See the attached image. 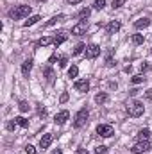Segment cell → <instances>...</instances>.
<instances>
[{
	"label": "cell",
	"mask_w": 152,
	"mask_h": 154,
	"mask_svg": "<svg viewBox=\"0 0 152 154\" xmlns=\"http://www.w3.org/2000/svg\"><path fill=\"white\" fill-rule=\"evenodd\" d=\"M29 14H31V5H25V4L14 5V7L9 11V18H13V20H22V18H25V16H29Z\"/></svg>",
	"instance_id": "6da1fadb"
},
{
	"label": "cell",
	"mask_w": 152,
	"mask_h": 154,
	"mask_svg": "<svg viewBox=\"0 0 152 154\" xmlns=\"http://www.w3.org/2000/svg\"><path fill=\"white\" fill-rule=\"evenodd\" d=\"M127 113H129L131 116H134V118L141 116L143 113H145V106H143V102H140V100H131L129 106H127Z\"/></svg>",
	"instance_id": "7a4b0ae2"
},
{
	"label": "cell",
	"mask_w": 152,
	"mask_h": 154,
	"mask_svg": "<svg viewBox=\"0 0 152 154\" xmlns=\"http://www.w3.org/2000/svg\"><path fill=\"white\" fill-rule=\"evenodd\" d=\"M88 118H90V111H88L86 108H81V109H79V111L75 113V118H74V125H75L77 129H81L82 125H86Z\"/></svg>",
	"instance_id": "3957f363"
},
{
	"label": "cell",
	"mask_w": 152,
	"mask_h": 154,
	"mask_svg": "<svg viewBox=\"0 0 152 154\" xmlns=\"http://www.w3.org/2000/svg\"><path fill=\"white\" fill-rule=\"evenodd\" d=\"M149 149H150V143L149 142H138V143H134L131 147V152L132 154H143V152H147Z\"/></svg>",
	"instance_id": "277c9868"
},
{
	"label": "cell",
	"mask_w": 152,
	"mask_h": 154,
	"mask_svg": "<svg viewBox=\"0 0 152 154\" xmlns=\"http://www.w3.org/2000/svg\"><path fill=\"white\" fill-rule=\"evenodd\" d=\"M97 133L100 136H104V138H109V136H113V127L109 124H99L97 125Z\"/></svg>",
	"instance_id": "5b68a950"
},
{
	"label": "cell",
	"mask_w": 152,
	"mask_h": 154,
	"mask_svg": "<svg viewBox=\"0 0 152 154\" xmlns=\"http://www.w3.org/2000/svg\"><path fill=\"white\" fill-rule=\"evenodd\" d=\"M99 54H100V47L99 45L91 43V45L86 47V57L88 59H95V57H99Z\"/></svg>",
	"instance_id": "8992f818"
},
{
	"label": "cell",
	"mask_w": 152,
	"mask_h": 154,
	"mask_svg": "<svg viewBox=\"0 0 152 154\" xmlns=\"http://www.w3.org/2000/svg\"><path fill=\"white\" fill-rule=\"evenodd\" d=\"M74 86H75L77 91H81V93H86V91L90 90V81H88V79H77Z\"/></svg>",
	"instance_id": "52a82bcc"
},
{
	"label": "cell",
	"mask_w": 152,
	"mask_h": 154,
	"mask_svg": "<svg viewBox=\"0 0 152 154\" xmlns=\"http://www.w3.org/2000/svg\"><path fill=\"white\" fill-rule=\"evenodd\" d=\"M52 142H54V134H50V133L43 134V136H41V140H39V149H48Z\"/></svg>",
	"instance_id": "ba28073f"
},
{
	"label": "cell",
	"mask_w": 152,
	"mask_h": 154,
	"mask_svg": "<svg viewBox=\"0 0 152 154\" xmlns=\"http://www.w3.org/2000/svg\"><path fill=\"white\" fill-rule=\"evenodd\" d=\"M68 118H70V113H68L66 109H63V111H59V113L56 115V118H54V122H56L57 125H65Z\"/></svg>",
	"instance_id": "9c48e42d"
},
{
	"label": "cell",
	"mask_w": 152,
	"mask_h": 154,
	"mask_svg": "<svg viewBox=\"0 0 152 154\" xmlns=\"http://www.w3.org/2000/svg\"><path fill=\"white\" fill-rule=\"evenodd\" d=\"M32 65H34V61H32V59H25V61L22 63V75L29 77L31 70H32Z\"/></svg>",
	"instance_id": "30bf717a"
},
{
	"label": "cell",
	"mask_w": 152,
	"mask_h": 154,
	"mask_svg": "<svg viewBox=\"0 0 152 154\" xmlns=\"http://www.w3.org/2000/svg\"><path fill=\"white\" fill-rule=\"evenodd\" d=\"M86 22H79V23H75L74 27H72V34H75V36H81V34H84L86 32Z\"/></svg>",
	"instance_id": "8fae6325"
},
{
	"label": "cell",
	"mask_w": 152,
	"mask_h": 154,
	"mask_svg": "<svg viewBox=\"0 0 152 154\" xmlns=\"http://www.w3.org/2000/svg\"><path fill=\"white\" fill-rule=\"evenodd\" d=\"M120 27H122V23H120L118 20H111V22L108 23L106 31H108V34H114V32H118V31H120Z\"/></svg>",
	"instance_id": "7c38bea8"
},
{
	"label": "cell",
	"mask_w": 152,
	"mask_h": 154,
	"mask_svg": "<svg viewBox=\"0 0 152 154\" xmlns=\"http://www.w3.org/2000/svg\"><path fill=\"white\" fill-rule=\"evenodd\" d=\"M149 25H150V18H140V20L134 22V27L136 29H147Z\"/></svg>",
	"instance_id": "4fadbf2b"
},
{
	"label": "cell",
	"mask_w": 152,
	"mask_h": 154,
	"mask_svg": "<svg viewBox=\"0 0 152 154\" xmlns=\"http://www.w3.org/2000/svg\"><path fill=\"white\" fill-rule=\"evenodd\" d=\"M90 14H91V9H90V7H84V9H81V11L77 13V18H79L81 22H86V18H90Z\"/></svg>",
	"instance_id": "5bb4252c"
},
{
	"label": "cell",
	"mask_w": 152,
	"mask_h": 154,
	"mask_svg": "<svg viewBox=\"0 0 152 154\" xmlns=\"http://www.w3.org/2000/svg\"><path fill=\"white\" fill-rule=\"evenodd\" d=\"M136 138H138V142H149V138H150V131H149V129H141V131L136 134Z\"/></svg>",
	"instance_id": "9a60e30c"
},
{
	"label": "cell",
	"mask_w": 152,
	"mask_h": 154,
	"mask_svg": "<svg viewBox=\"0 0 152 154\" xmlns=\"http://www.w3.org/2000/svg\"><path fill=\"white\" fill-rule=\"evenodd\" d=\"M108 99H109V97H108L106 91H99V93L95 95V102H97V104H106Z\"/></svg>",
	"instance_id": "2e32d148"
},
{
	"label": "cell",
	"mask_w": 152,
	"mask_h": 154,
	"mask_svg": "<svg viewBox=\"0 0 152 154\" xmlns=\"http://www.w3.org/2000/svg\"><path fill=\"white\" fill-rule=\"evenodd\" d=\"M43 75H45V79H47L48 82H54V81H56V74H54V70H52L50 66H47V68L43 70Z\"/></svg>",
	"instance_id": "e0dca14e"
},
{
	"label": "cell",
	"mask_w": 152,
	"mask_h": 154,
	"mask_svg": "<svg viewBox=\"0 0 152 154\" xmlns=\"http://www.w3.org/2000/svg\"><path fill=\"white\" fill-rule=\"evenodd\" d=\"M65 41H66V32H65V31H61L59 34L54 36V45H56V47H59V45L65 43Z\"/></svg>",
	"instance_id": "ac0fdd59"
},
{
	"label": "cell",
	"mask_w": 152,
	"mask_h": 154,
	"mask_svg": "<svg viewBox=\"0 0 152 154\" xmlns=\"http://www.w3.org/2000/svg\"><path fill=\"white\" fill-rule=\"evenodd\" d=\"M39 20H41V16H39V14H34V16H29V20H25V22H23V27H31V25L38 23Z\"/></svg>",
	"instance_id": "d6986e66"
},
{
	"label": "cell",
	"mask_w": 152,
	"mask_h": 154,
	"mask_svg": "<svg viewBox=\"0 0 152 154\" xmlns=\"http://www.w3.org/2000/svg\"><path fill=\"white\" fill-rule=\"evenodd\" d=\"M63 20H65V14H57V16H54L47 22V27H52V25H56L57 22H63Z\"/></svg>",
	"instance_id": "ffe728a7"
},
{
	"label": "cell",
	"mask_w": 152,
	"mask_h": 154,
	"mask_svg": "<svg viewBox=\"0 0 152 154\" xmlns=\"http://www.w3.org/2000/svg\"><path fill=\"white\" fill-rule=\"evenodd\" d=\"M50 43H54V38H50V36H43V38L38 41V47H47V45H50Z\"/></svg>",
	"instance_id": "44dd1931"
},
{
	"label": "cell",
	"mask_w": 152,
	"mask_h": 154,
	"mask_svg": "<svg viewBox=\"0 0 152 154\" xmlns=\"http://www.w3.org/2000/svg\"><path fill=\"white\" fill-rule=\"evenodd\" d=\"M79 75V68H77V65H72L70 68H68V77L70 79H75Z\"/></svg>",
	"instance_id": "7402d4cb"
},
{
	"label": "cell",
	"mask_w": 152,
	"mask_h": 154,
	"mask_svg": "<svg viewBox=\"0 0 152 154\" xmlns=\"http://www.w3.org/2000/svg\"><path fill=\"white\" fill-rule=\"evenodd\" d=\"M14 120H16V124H18L20 127H29V120H25L23 116H16Z\"/></svg>",
	"instance_id": "603a6c76"
},
{
	"label": "cell",
	"mask_w": 152,
	"mask_h": 154,
	"mask_svg": "<svg viewBox=\"0 0 152 154\" xmlns=\"http://www.w3.org/2000/svg\"><path fill=\"white\" fill-rule=\"evenodd\" d=\"M106 66H114V59H113V52H108V56H106Z\"/></svg>",
	"instance_id": "cb8c5ba5"
},
{
	"label": "cell",
	"mask_w": 152,
	"mask_h": 154,
	"mask_svg": "<svg viewBox=\"0 0 152 154\" xmlns=\"http://www.w3.org/2000/svg\"><path fill=\"white\" fill-rule=\"evenodd\" d=\"M104 5H106V0H95L93 2V9H97V11L104 9Z\"/></svg>",
	"instance_id": "d4e9b609"
},
{
	"label": "cell",
	"mask_w": 152,
	"mask_h": 154,
	"mask_svg": "<svg viewBox=\"0 0 152 154\" xmlns=\"http://www.w3.org/2000/svg\"><path fill=\"white\" fill-rule=\"evenodd\" d=\"M132 43H134V45H141V43H145V38H143L141 34H134V36H132Z\"/></svg>",
	"instance_id": "484cf974"
},
{
	"label": "cell",
	"mask_w": 152,
	"mask_h": 154,
	"mask_svg": "<svg viewBox=\"0 0 152 154\" xmlns=\"http://www.w3.org/2000/svg\"><path fill=\"white\" fill-rule=\"evenodd\" d=\"M84 48H86V45H84V43H79L75 48H74V56H79V54H81Z\"/></svg>",
	"instance_id": "4316f807"
},
{
	"label": "cell",
	"mask_w": 152,
	"mask_h": 154,
	"mask_svg": "<svg viewBox=\"0 0 152 154\" xmlns=\"http://www.w3.org/2000/svg\"><path fill=\"white\" fill-rule=\"evenodd\" d=\"M123 4H125V0H113V2H111V7H113V9H118V7H122Z\"/></svg>",
	"instance_id": "83f0119b"
},
{
	"label": "cell",
	"mask_w": 152,
	"mask_h": 154,
	"mask_svg": "<svg viewBox=\"0 0 152 154\" xmlns=\"http://www.w3.org/2000/svg\"><path fill=\"white\" fill-rule=\"evenodd\" d=\"M106 152H108V147H106V145H99L93 154H106Z\"/></svg>",
	"instance_id": "f1b7e54d"
},
{
	"label": "cell",
	"mask_w": 152,
	"mask_h": 154,
	"mask_svg": "<svg viewBox=\"0 0 152 154\" xmlns=\"http://www.w3.org/2000/svg\"><path fill=\"white\" fill-rule=\"evenodd\" d=\"M131 81H132V84H140V82H143V81H145V77H143V75H134Z\"/></svg>",
	"instance_id": "f546056e"
},
{
	"label": "cell",
	"mask_w": 152,
	"mask_h": 154,
	"mask_svg": "<svg viewBox=\"0 0 152 154\" xmlns=\"http://www.w3.org/2000/svg\"><path fill=\"white\" fill-rule=\"evenodd\" d=\"M18 109H20V111H22V113H25V111H29V104H27V102H23V100H22V102H20V106H18Z\"/></svg>",
	"instance_id": "4dcf8cb0"
},
{
	"label": "cell",
	"mask_w": 152,
	"mask_h": 154,
	"mask_svg": "<svg viewBox=\"0 0 152 154\" xmlns=\"http://www.w3.org/2000/svg\"><path fill=\"white\" fill-rule=\"evenodd\" d=\"M68 99H70V95L65 91V93H61V97H59V102H61V104H65V102H68Z\"/></svg>",
	"instance_id": "1f68e13d"
},
{
	"label": "cell",
	"mask_w": 152,
	"mask_h": 154,
	"mask_svg": "<svg viewBox=\"0 0 152 154\" xmlns=\"http://www.w3.org/2000/svg\"><path fill=\"white\" fill-rule=\"evenodd\" d=\"M16 125H18V124H16V120H11V122H7V129H9V131H13Z\"/></svg>",
	"instance_id": "d6a6232c"
},
{
	"label": "cell",
	"mask_w": 152,
	"mask_h": 154,
	"mask_svg": "<svg viewBox=\"0 0 152 154\" xmlns=\"http://www.w3.org/2000/svg\"><path fill=\"white\" fill-rule=\"evenodd\" d=\"M25 152L27 154H36V149H34L32 145H27V147H25Z\"/></svg>",
	"instance_id": "836d02e7"
},
{
	"label": "cell",
	"mask_w": 152,
	"mask_h": 154,
	"mask_svg": "<svg viewBox=\"0 0 152 154\" xmlns=\"http://www.w3.org/2000/svg\"><path fill=\"white\" fill-rule=\"evenodd\" d=\"M66 63H68V61H66V57H61V59H59V66H61V68H65V66H66Z\"/></svg>",
	"instance_id": "e575fe53"
},
{
	"label": "cell",
	"mask_w": 152,
	"mask_h": 154,
	"mask_svg": "<svg viewBox=\"0 0 152 154\" xmlns=\"http://www.w3.org/2000/svg\"><path fill=\"white\" fill-rule=\"evenodd\" d=\"M75 154H90V152H88L86 149H77V151H75Z\"/></svg>",
	"instance_id": "d590c367"
},
{
	"label": "cell",
	"mask_w": 152,
	"mask_h": 154,
	"mask_svg": "<svg viewBox=\"0 0 152 154\" xmlns=\"http://www.w3.org/2000/svg\"><path fill=\"white\" fill-rule=\"evenodd\" d=\"M81 2H82V0H68L70 5H75V4H81Z\"/></svg>",
	"instance_id": "8d00e7d4"
},
{
	"label": "cell",
	"mask_w": 152,
	"mask_h": 154,
	"mask_svg": "<svg viewBox=\"0 0 152 154\" xmlns=\"http://www.w3.org/2000/svg\"><path fill=\"white\" fill-rule=\"evenodd\" d=\"M140 68H141V72H143V70H147V68H149V65H147V63H141V66H140Z\"/></svg>",
	"instance_id": "74e56055"
},
{
	"label": "cell",
	"mask_w": 152,
	"mask_h": 154,
	"mask_svg": "<svg viewBox=\"0 0 152 154\" xmlns=\"http://www.w3.org/2000/svg\"><path fill=\"white\" fill-rule=\"evenodd\" d=\"M52 154H63V151H61V149H54V151H52Z\"/></svg>",
	"instance_id": "f35d334b"
}]
</instances>
